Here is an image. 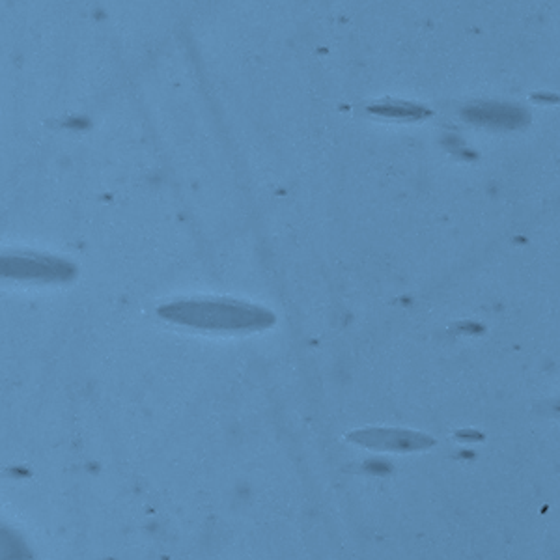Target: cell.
<instances>
[{
    "mask_svg": "<svg viewBox=\"0 0 560 560\" xmlns=\"http://www.w3.org/2000/svg\"><path fill=\"white\" fill-rule=\"evenodd\" d=\"M463 118L473 124L486 127H499V129H516L528 122V112L517 105L508 103H480L469 105L463 109Z\"/></svg>",
    "mask_w": 560,
    "mask_h": 560,
    "instance_id": "obj_3",
    "label": "cell"
},
{
    "mask_svg": "<svg viewBox=\"0 0 560 560\" xmlns=\"http://www.w3.org/2000/svg\"><path fill=\"white\" fill-rule=\"evenodd\" d=\"M75 275V267L70 261L56 256L36 254V252H4L0 254V277L17 280H38V282H58Z\"/></svg>",
    "mask_w": 560,
    "mask_h": 560,
    "instance_id": "obj_2",
    "label": "cell"
},
{
    "mask_svg": "<svg viewBox=\"0 0 560 560\" xmlns=\"http://www.w3.org/2000/svg\"><path fill=\"white\" fill-rule=\"evenodd\" d=\"M159 315L178 325L204 331L252 332L275 323V315L260 305L235 299H183L159 306Z\"/></svg>",
    "mask_w": 560,
    "mask_h": 560,
    "instance_id": "obj_1",
    "label": "cell"
},
{
    "mask_svg": "<svg viewBox=\"0 0 560 560\" xmlns=\"http://www.w3.org/2000/svg\"><path fill=\"white\" fill-rule=\"evenodd\" d=\"M375 115L381 116H391V118H403V120H417L422 116H428V110L420 109L417 105L402 103V101H383L379 105L372 107Z\"/></svg>",
    "mask_w": 560,
    "mask_h": 560,
    "instance_id": "obj_4",
    "label": "cell"
}]
</instances>
